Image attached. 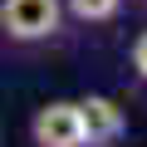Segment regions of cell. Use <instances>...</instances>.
<instances>
[{
  "label": "cell",
  "mask_w": 147,
  "mask_h": 147,
  "mask_svg": "<svg viewBox=\"0 0 147 147\" xmlns=\"http://www.w3.org/2000/svg\"><path fill=\"white\" fill-rule=\"evenodd\" d=\"M64 25H69L64 0H0V44L5 49H20V54L49 49L64 39Z\"/></svg>",
  "instance_id": "1"
},
{
  "label": "cell",
  "mask_w": 147,
  "mask_h": 147,
  "mask_svg": "<svg viewBox=\"0 0 147 147\" xmlns=\"http://www.w3.org/2000/svg\"><path fill=\"white\" fill-rule=\"evenodd\" d=\"M30 142H34V147H84V118H79V103H69V98L39 103L34 118H30Z\"/></svg>",
  "instance_id": "2"
},
{
  "label": "cell",
  "mask_w": 147,
  "mask_h": 147,
  "mask_svg": "<svg viewBox=\"0 0 147 147\" xmlns=\"http://www.w3.org/2000/svg\"><path fill=\"white\" fill-rule=\"evenodd\" d=\"M79 118H84V147H118L123 132H127V113L108 93H84Z\"/></svg>",
  "instance_id": "3"
},
{
  "label": "cell",
  "mask_w": 147,
  "mask_h": 147,
  "mask_svg": "<svg viewBox=\"0 0 147 147\" xmlns=\"http://www.w3.org/2000/svg\"><path fill=\"white\" fill-rule=\"evenodd\" d=\"M127 0H64V10L69 20H79V25H113L123 15Z\"/></svg>",
  "instance_id": "4"
},
{
  "label": "cell",
  "mask_w": 147,
  "mask_h": 147,
  "mask_svg": "<svg viewBox=\"0 0 147 147\" xmlns=\"http://www.w3.org/2000/svg\"><path fill=\"white\" fill-rule=\"evenodd\" d=\"M127 69H132V79L147 88V30H142V34L127 44Z\"/></svg>",
  "instance_id": "5"
}]
</instances>
